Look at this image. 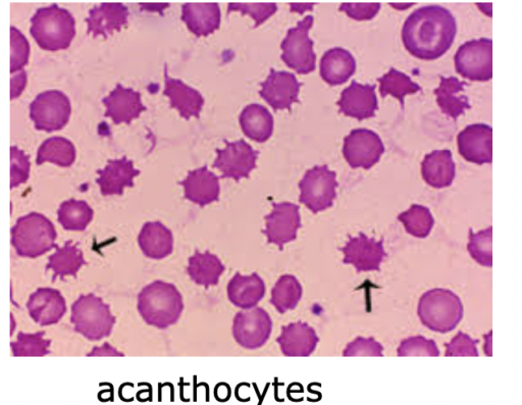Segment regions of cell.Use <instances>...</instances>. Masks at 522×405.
Here are the masks:
<instances>
[{
	"label": "cell",
	"instance_id": "cell-48",
	"mask_svg": "<svg viewBox=\"0 0 522 405\" xmlns=\"http://www.w3.org/2000/svg\"><path fill=\"white\" fill-rule=\"evenodd\" d=\"M381 10V5L373 4H342L340 11L344 12L349 18L356 21H368L377 16Z\"/></svg>",
	"mask_w": 522,
	"mask_h": 405
},
{
	"label": "cell",
	"instance_id": "cell-6",
	"mask_svg": "<svg viewBox=\"0 0 522 405\" xmlns=\"http://www.w3.org/2000/svg\"><path fill=\"white\" fill-rule=\"evenodd\" d=\"M71 322L76 332L88 340L97 341L112 334L116 318L102 298L90 293L81 295L74 302Z\"/></svg>",
	"mask_w": 522,
	"mask_h": 405
},
{
	"label": "cell",
	"instance_id": "cell-38",
	"mask_svg": "<svg viewBox=\"0 0 522 405\" xmlns=\"http://www.w3.org/2000/svg\"><path fill=\"white\" fill-rule=\"evenodd\" d=\"M398 220L404 225L407 233L416 238L428 237L435 224L430 210L419 205H413L408 211L400 214Z\"/></svg>",
	"mask_w": 522,
	"mask_h": 405
},
{
	"label": "cell",
	"instance_id": "cell-45",
	"mask_svg": "<svg viewBox=\"0 0 522 405\" xmlns=\"http://www.w3.org/2000/svg\"><path fill=\"white\" fill-rule=\"evenodd\" d=\"M344 357H384V347L374 338L358 337L344 350Z\"/></svg>",
	"mask_w": 522,
	"mask_h": 405
},
{
	"label": "cell",
	"instance_id": "cell-1",
	"mask_svg": "<svg viewBox=\"0 0 522 405\" xmlns=\"http://www.w3.org/2000/svg\"><path fill=\"white\" fill-rule=\"evenodd\" d=\"M456 35V19L450 11L440 6L417 9L409 15L402 28V41L407 52L424 61L443 57Z\"/></svg>",
	"mask_w": 522,
	"mask_h": 405
},
{
	"label": "cell",
	"instance_id": "cell-37",
	"mask_svg": "<svg viewBox=\"0 0 522 405\" xmlns=\"http://www.w3.org/2000/svg\"><path fill=\"white\" fill-rule=\"evenodd\" d=\"M302 297V287L292 275L282 276L272 290L271 303L280 314L294 310Z\"/></svg>",
	"mask_w": 522,
	"mask_h": 405
},
{
	"label": "cell",
	"instance_id": "cell-47",
	"mask_svg": "<svg viewBox=\"0 0 522 405\" xmlns=\"http://www.w3.org/2000/svg\"><path fill=\"white\" fill-rule=\"evenodd\" d=\"M478 341L471 336L459 332L449 344L446 345V357H479Z\"/></svg>",
	"mask_w": 522,
	"mask_h": 405
},
{
	"label": "cell",
	"instance_id": "cell-49",
	"mask_svg": "<svg viewBox=\"0 0 522 405\" xmlns=\"http://www.w3.org/2000/svg\"><path fill=\"white\" fill-rule=\"evenodd\" d=\"M87 357H125V354L117 350L109 343L94 347Z\"/></svg>",
	"mask_w": 522,
	"mask_h": 405
},
{
	"label": "cell",
	"instance_id": "cell-50",
	"mask_svg": "<svg viewBox=\"0 0 522 405\" xmlns=\"http://www.w3.org/2000/svg\"><path fill=\"white\" fill-rule=\"evenodd\" d=\"M12 99L20 96L27 84V74L25 71L12 74Z\"/></svg>",
	"mask_w": 522,
	"mask_h": 405
},
{
	"label": "cell",
	"instance_id": "cell-42",
	"mask_svg": "<svg viewBox=\"0 0 522 405\" xmlns=\"http://www.w3.org/2000/svg\"><path fill=\"white\" fill-rule=\"evenodd\" d=\"M399 357H439L440 350L436 342L423 336L404 339L397 350Z\"/></svg>",
	"mask_w": 522,
	"mask_h": 405
},
{
	"label": "cell",
	"instance_id": "cell-31",
	"mask_svg": "<svg viewBox=\"0 0 522 405\" xmlns=\"http://www.w3.org/2000/svg\"><path fill=\"white\" fill-rule=\"evenodd\" d=\"M355 71V59L341 47L328 50L321 61V77L332 86L344 84Z\"/></svg>",
	"mask_w": 522,
	"mask_h": 405
},
{
	"label": "cell",
	"instance_id": "cell-12",
	"mask_svg": "<svg viewBox=\"0 0 522 405\" xmlns=\"http://www.w3.org/2000/svg\"><path fill=\"white\" fill-rule=\"evenodd\" d=\"M272 330V319L263 308L241 311L235 316L233 323V336L236 342L250 350L264 346Z\"/></svg>",
	"mask_w": 522,
	"mask_h": 405
},
{
	"label": "cell",
	"instance_id": "cell-46",
	"mask_svg": "<svg viewBox=\"0 0 522 405\" xmlns=\"http://www.w3.org/2000/svg\"><path fill=\"white\" fill-rule=\"evenodd\" d=\"M30 175V158L17 146L11 148V188L26 183Z\"/></svg>",
	"mask_w": 522,
	"mask_h": 405
},
{
	"label": "cell",
	"instance_id": "cell-20",
	"mask_svg": "<svg viewBox=\"0 0 522 405\" xmlns=\"http://www.w3.org/2000/svg\"><path fill=\"white\" fill-rule=\"evenodd\" d=\"M107 111L104 117L111 118L116 125L131 124L146 111L141 94L131 88L118 84L109 96L102 99Z\"/></svg>",
	"mask_w": 522,
	"mask_h": 405
},
{
	"label": "cell",
	"instance_id": "cell-41",
	"mask_svg": "<svg viewBox=\"0 0 522 405\" xmlns=\"http://www.w3.org/2000/svg\"><path fill=\"white\" fill-rule=\"evenodd\" d=\"M492 232V227L475 234L471 231L467 245L472 258L481 266L488 268L493 266Z\"/></svg>",
	"mask_w": 522,
	"mask_h": 405
},
{
	"label": "cell",
	"instance_id": "cell-5",
	"mask_svg": "<svg viewBox=\"0 0 522 405\" xmlns=\"http://www.w3.org/2000/svg\"><path fill=\"white\" fill-rule=\"evenodd\" d=\"M462 301L453 291L436 288L420 299L417 315L430 330L442 334L453 331L463 318Z\"/></svg>",
	"mask_w": 522,
	"mask_h": 405
},
{
	"label": "cell",
	"instance_id": "cell-35",
	"mask_svg": "<svg viewBox=\"0 0 522 405\" xmlns=\"http://www.w3.org/2000/svg\"><path fill=\"white\" fill-rule=\"evenodd\" d=\"M76 160L74 144L64 137H51L45 140L38 149L36 163H52L63 168L71 167Z\"/></svg>",
	"mask_w": 522,
	"mask_h": 405
},
{
	"label": "cell",
	"instance_id": "cell-9",
	"mask_svg": "<svg viewBox=\"0 0 522 405\" xmlns=\"http://www.w3.org/2000/svg\"><path fill=\"white\" fill-rule=\"evenodd\" d=\"M312 25L313 17H305L296 27L288 31L281 44L282 60L300 75L309 74L316 69L317 56L313 50V41L309 38Z\"/></svg>",
	"mask_w": 522,
	"mask_h": 405
},
{
	"label": "cell",
	"instance_id": "cell-39",
	"mask_svg": "<svg viewBox=\"0 0 522 405\" xmlns=\"http://www.w3.org/2000/svg\"><path fill=\"white\" fill-rule=\"evenodd\" d=\"M379 82L382 97L392 95L400 100L402 106L404 105V97L406 95L421 91L419 85L396 69H391L389 73L379 79Z\"/></svg>",
	"mask_w": 522,
	"mask_h": 405
},
{
	"label": "cell",
	"instance_id": "cell-16",
	"mask_svg": "<svg viewBox=\"0 0 522 405\" xmlns=\"http://www.w3.org/2000/svg\"><path fill=\"white\" fill-rule=\"evenodd\" d=\"M267 227L264 233L270 244H276L280 249L296 239L301 227L299 206L291 202L273 204V212L266 217Z\"/></svg>",
	"mask_w": 522,
	"mask_h": 405
},
{
	"label": "cell",
	"instance_id": "cell-43",
	"mask_svg": "<svg viewBox=\"0 0 522 405\" xmlns=\"http://www.w3.org/2000/svg\"><path fill=\"white\" fill-rule=\"evenodd\" d=\"M278 7L273 3L266 4H229L228 14L232 12H240L243 15H249L255 21V28L266 22L276 14Z\"/></svg>",
	"mask_w": 522,
	"mask_h": 405
},
{
	"label": "cell",
	"instance_id": "cell-30",
	"mask_svg": "<svg viewBox=\"0 0 522 405\" xmlns=\"http://www.w3.org/2000/svg\"><path fill=\"white\" fill-rule=\"evenodd\" d=\"M465 86V82L455 77H442L439 87L435 90L439 108L454 120L471 109L468 97L464 94Z\"/></svg>",
	"mask_w": 522,
	"mask_h": 405
},
{
	"label": "cell",
	"instance_id": "cell-13",
	"mask_svg": "<svg viewBox=\"0 0 522 405\" xmlns=\"http://www.w3.org/2000/svg\"><path fill=\"white\" fill-rule=\"evenodd\" d=\"M224 149H217L218 158L214 168L222 172V178H231L239 182L249 177L256 167L258 151L245 140L227 142Z\"/></svg>",
	"mask_w": 522,
	"mask_h": 405
},
{
	"label": "cell",
	"instance_id": "cell-17",
	"mask_svg": "<svg viewBox=\"0 0 522 405\" xmlns=\"http://www.w3.org/2000/svg\"><path fill=\"white\" fill-rule=\"evenodd\" d=\"M259 94L275 110H290L297 103L301 87L294 74L271 70L268 79L261 83Z\"/></svg>",
	"mask_w": 522,
	"mask_h": 405
},
{
	"label": "cell",
	"instance_id": "cell-40",
	"mask_svg": "<svg viewBox=\"0 0 522 405\" xmlns=\"http://www.w3.org/2000/svg\"><path fill=\"white\" fill-rule=\"evenodd\" d=\"M51 341L45 339V332L35 334L20 332L16 342L11 343L14 357H45L50 353Z\"/></svg>",
	"mask_w": 522,
	"mask_h": 405
},
{
	"label": "cell",
	"instance_id": "cell-8",
	"mask_svg": "<svg viewBox=\"0 0 522 405\" xmlns=\"http://www.w3.org/2000/svg\"><path fill=\"white\" fill-rule=\"evenodd\" d=\"M455 69L465 79L490 81L493 78V41L481 38L462 44L455 55Z\"/></svg>",
	"mask_w": 522,
	"mask_h": 405
},
{
	"label": "cell",
	"instance_id": "cell-34",
	"mask_svg": "<svg viewBox=\"0 0 522 405\" xmlns=\"http://www.w3.org/2000/svg\"><path fill=\"white\" fill-rule=\"evenodd\" d=\"M87 265L84 259L83 251L72 240L65 243L63 247H57V252L50 256L46 270L54 271V278L56 281L58 277L65 280L67 276L77 277L80 269Z\"/></svg>",
	"mask_w": 522,
	"mask_h": 405
},
{
	"label": "cell",
	"instance_id": "cell-3",
	"mask_svg": "<svg viewBox=\"0 0 522 405\" xmlns=\"http://www.w3.org/2000/svg\"><path fill=\"white\" fill-rule=\"evenodd\" d=\"M31 35L48 52L67 49L75 35L76 22L72 14L57 5L38 9L31 19Z\"/></svg>",
	"mask_w": 522,
	"mask_h": 405
},
{
	"label": "cell",
	"instance_id": "cell-24",
	"mask_svg": "<svg viewBox=\"0 0 522 405\" xmlns=\"http://www.w3.org/2000/svg\"><path fill=\"white\" fill-rule=\"evenodd\" d=\"M96 183L100 187L103 196L122 195L125 188L134 187L135 177L140 171L134 168L132 161L126 157L119 160H111L106 168L97 171Z\"/></svg>",
	"mask_w": 522,
	"mask_h": 405
},
{
	"label": "cell",
	"instance_id": "cell-27",
	"mask_svg": "<svg viewBox=\"0 0 522 405\" xmlns=\"http://www.w3.org/2000/svg\"><path fill=\"white\" fill-rule=\"evenodd\" d=\"M182 21L197 37L208 36L221 26V10L217 3H187L182 7Z\"/></svg>",
	"mask_w": 522,
	"mask_h": 405
},
{
	"label": "cell",
	"instance_id": "cell-44",
	"mask_svg": "<svg viewBox=\"0 0 522 405\" xmlns=\"http://www.w3.org/2000/svg\"><path fill=\"white\" fill-rule=\"evenodd\" d=\"M12 61L11 72L16 73L28 64L30 45L26 37L15 27H11Z\"/></svg>",
	"mask_w": 522,
	"mask_h": 405
},
{
	"label": "cell",
	"instance_id": "cell-10",
	"mask_svg": "<svg viewBox=\"0 0 522 405\" xmlns=\"http://www.w3.org/2000/svg\"><path fill=\"white\" fill-rule=\"evenodd\" d=\"M71 113L69 97L59 90L40 93L30 105V118L39 131L62 130L68 124Z\"/></svg>",
	"mask_w": 522,
	"mask_h": 405
},
{
	"label": "cell",
	"instance_id": "cell-18",
	"mask_svg": "<svg viewBox=\"0 0 522 405\" xmlns=\"http://www.w3.org/2000/svg\"><path fill=\"white\" fill-rule=\"evenodd\" d=\"M27 309L30 317L40 326L59 323L67 313L66 300L54 288H39L29 298Z\"/></svg>",
	"mask_w": 522,
	"mask_h": 405
},
{
	"label": "cell",
	"instance_id": "cell-36",
	"mask_svg": "<svg viewBox=\"0 0 522 405\" xmlns=\"http://www.w3.org/2000/svg\"><path fill=\"white\" fill-rule=\"evenodd\" d=\"M94 212L85 200L64 201L58 211L59 223L68 231H84L93 219Z\"/></svg>",
	"mask_w": 522,
	"mask_h": 405
},
{
	"label": "cell",
	"instance_id": "cell-23",
	"mask_svg": "<svg viewBox=\"0 0 522 405\" xmlns=\"http://www.w3.org/2000/svg\"><path fill=\"white\" fill-rule=\"evenodd\" d=\"M277 342L286 357L305 358L316 350L320 338L308 324L296 322L282 328Z\"/></svg>",
	"mask_w": 522,
	"mask_h": 405
},
{
	"label": "cell",
	"instance_id": "cell-25",
	"mask_svg": "<svg viewBox=\"0 0 522 405\" xmlns=\"http://www.w3.org/2000/svg\"><path fill=\"white\" fill-rule=\"evenodd\" d=\"M166 87L164 94L169 97L172 108L179 111L181 117L189 120L199 118L204 106L202 95L182 80L169 77L168 66H165Z\"/></svg>",
	"mask_w": 522,
	"mask_h": 405
},
{
	"label": "cell",
	"instance_id": "cell-28",
	"mask_svg": "<svg viewBox=\"0 0 522 405\" xmlns=\"http://www.w3.org/2000/svg\"><path fill=\"white\" fill-rule=\"evenodd\" d=\"M266 294V284L256 273L242 276L236 273L228 285V297L234 306L247 310L254 308Z\"/></svg>",
	"mask_w": 522,
	"mask_h": 405
},
{
	"label": "cell",
	"instance_id": "cell-26",
	"mask_svg": "<svg viewBox=\"0 0 522 405\" xmlns=\"http://www.w3.org/2000/svg\"><path fill=\"white\" fill-rule=\"evenodd\" d=\"M138 243L144 256L155 261L168 258L174 250L173 233L161 222L144 224Z\"/></svg>",
	"mask_w": 522,
	"mask_h": 405
},
{
	"label": "cell",
	"instance_id": "cell-4",
	"mask_svg": "<svg viewBox=\"0 0 522 405\" xmlns=\"http://www.w3.org/2000/svg\"><path fill=\"white\" fill-rule=\"evenodd\" d=\"M58 233L45 216L31 213L21 217L12 228V245L18 256L36 259L57 248Z\"/></svg>",
	"mask_w": 522,
	"mask_h": 405
},
{
	"label": "cell",
	"instance_id": "cell-14",
	"mask_svg": "<svg viewBox=\"0 0 522 405\" xmlns=\"http://www.w3.org/2000/svg\"><path fill=\"white\" fill-rule=\"evenodd\" d=\"M341 250L344 253L343 263L354 266L358 273L379 271L387 257L383 240L377 241L362 233L350 237Z\"/></svg>",
	"mask_w": 522,
	"mask_h": 405
},
{
	"label": "cell",
	"instance_id": "cell-32",
	"mask_svg": "<svg viewBox=\"0 0 522 405\" xmlns=\"http://www.w3.org/2000/svg\"><path fill=\"white\" fill-rule=\"evenodd\" d=\"M243 133L256 142H266L274 132V118L264 106L249 105L240 115Z\"/></svg>",
	"mask_w": 522,
	"mask_h": 405
},
{
	"label": "cell",
	"instance_id": "cell-19",
	"mask_svg": "<svg viewBox=\"0 0 522 405\" xmlns=\"http://www.w3.org/2000/svg\"><path fill=\"white\" fill-rule=\"evenodd\" d=\"M338 107L343 115L359 121L375 117L378 110L376 86L353 81L343 90Z\"/></svg>",
	"mask_w": 522,
	"mask_h": 405
},
{
	"label": "cell",
	"instance_id": "cell-22",
	"mask_svg": "<svg viewBox=\"0 0 522 405\" xmlns=\"http://www.w3.org/2000/svg\"><path fill=\"white\" fill-rule=\"evenodd\" d=\"M129 10L121 3H102L94 7L85 22L88 34L108 38L115 31H121L128 24Z\"/></svg>",
	"mask_w": 522,
	"mask_h": 405
},
{
	"label": "cell",
	"instance_id": "cell-15",
	"mask_svg": "<svg viewBox=\"0 0 522 405\" xmlns=\"http://www.w3.org/2000/svg\"><path fill=\"white\" fill-rule=\"evenodd\" d=\"M461 157L476 165L492 164L493 129L486 124L467 126L457 137Z\"/></svg>",
	"mask_w": 522,
	"mask_h": 405
},
{
	"label": "cell",
	"instance_id": "cell-29",
	"mask_svg": "<svg viewBox=\"0 0 522 405\" xmlns=\"http://www.w3.org/2000/svg\"><path fill=\"white\" fill-rule=\"evenodd\" d=\"M422 174L426 183L436 189L449 187L456 174L451 151L435 150L427 155L422 164Z\"/></svg>",
	"mask_w": 522,
	"mask_h": 405
},
{
	"label": "cell",
	"instance_id": "cell-11",
	"mask_svg": "<svg viewBox=\"0 0 522 405\" xmlns=\"http://www.w3.org/2000/svg\"><path fill=\"white\" fill-rule=\"evenodd\" d=\"M384 151L380 136L369 129L352 130L344 139L343 155L353 169H371L380 161Z\"/></svg>",
	"mask_w": 522,
	"mask_h": 405
},
{
	"label": "cell",
	"instance_id": "cell-2",
	"mask_svg": "<svg viewBox=\"0 0 522 405\" xmlns=\"http://www.w3.org/2000/svg\"><path fill=\"white\" fill-rule=\"evenodd\" d=\"M137 309L148 325L168 329L183 313V296L174 284L154 281L139 293Z\"/></svg>",
	"mask_w": 522,
	"mask_h": 405
},
{
	"label": "cell",
	"instance_id": "cell-33",
	"mask_svg": "<svg viewBox=\"0 0 522 405\" xmlns=\"http://www.w3.org/2000/svg\"><path fill=\"white\" fill-rule=\"evenodd\" d=\"M226 268L221 260L210 251H196L189 259L187 272L197 285L210 287L218 285Z\"/></svg>",
	"mask_w": 522,
	"mask_h": 405
},
{
	"label": "cell",
	"instance_id": "cell-7",
	"mask_svg": "<svg viewBox=\"0 0 522 405\" xmlns=\"http://www.w3.org/2000/svg\"><path fill=\"white\" fill-rule=\"evenodd\" d=\"M337 187V174L328 166H317L308 170L300 181L299 201L313 214L324 212L333 206Z\"/></svg>",
	"mask_w": 522,
	"mask_h": 405
},
{
	"label": "cell",
	"instance_id": "cell-21",
	"mask_svg": "<svg viewBox=\"0 0 522 405\" xmlns=\"http://www.w3.org/2000/svg\"><path fill=\"white\" fill-rule=\"evenodd\" d=\"M180 184L184 187L185 198L201 208L219 200L220 179L207 167L190 171Z\"/></svg>",
	"mask_w": 522,
	"mask_h": 405
}]
</instances>
